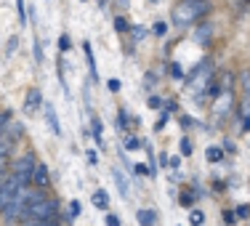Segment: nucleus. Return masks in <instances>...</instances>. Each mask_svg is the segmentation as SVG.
I'll list each match as a JSON object with an SVG mask.
<instances>
[{
    "mask_svg": "<svg viewBox=\"0 0 250 226\" xmlns=\"http://www.w3.org/2000/svg\"><path fill=\"white\" fill-rule=\"evenodd\" d=\"M208 3L205 0H181L173 8V21L178 27H189L192 21H197L200 16H205Z\"/></svg>",
    "mask_w": 250,
    "mask_h": 226,
    "instance_id": "1",
    "label": "nucleus"
},
{
    "mask_svg": "<svg viewBox=\"0 0 250 226\" xmlns=\"http://www.w3.org/2000/svg\"><path fill=\"white\" fill-rule=\"evenodd\" d=\"M29 218H56V202L53 200H32L27 205V218L24 221H29Z\"/></svg>",
    "mask_w": 250,
    "mask_h": 226,
    "instance_id": "2",
    "label": "nucleus"
},
{
    "mask_svg": "<svg viewBox=\"0 0 250 226\" xmlns=\"http://www.w3.org/2000/svg\"><path fill=\"white\" fill-rule=\"evenodd\" d=\"M38 163L35 154H24L14 163V178L19 181V186H29V173H32V165Z\"/></svg>",
    "mask_w": 250,
    "mask_h": 226,
    "instance_id": "3",
    "label": "nucleus"
},
{
    "mask_svg": "<svg viewBox=\"0 0 250 226\" xmlns=\"http://www.w3.org/2000/svg\"><path fill=\"white\" fill-rule=\"evenodd\" d=\"M29 184L38 189H48L51 186V173H48V165L45 163H35L32 165V173H29Z\"/></svg>",
    "mask_w": 250,
    "mask_h": 226,
    "instance_id": "4",
    "label": "nucleus"
},
{
    "mask_svg": "<svg viewBox=\"0 0 250 226\" xmlns=\"http://www.w3.org/2000/svg\"><path fill=\"white\" fill-rule=\"evenodd\" d=\"M40 104H43V93H40V88H29L27 99H24V112L27 115H35V112L40 109Z\"/></svg>",
    "mask_w": 250,
    "mask_h": 226,
    "instance_id": "5",
    "label": "nucleus"
},
{
    "mask_svg": "<svg viewBox=\"0 0 250 226\" xmlns=\"http://www.w3.org/2000/svg\"><path fill=\"white\" fill-rule=\"evenodd\" d=\"M16 189H19V181H16L14 176H11L8 181H3V184H0V210L5 207V202H8L11 197H14V192H16Z\"/></svg>",
    "mask_w": 250,
    "mask_h": 226,
    "instance_id": "6",
    "label": "nucleus"
},
{
    "mask_svg": "<svg viewBox=\"0 0 250 226\" xmlns=\"http://www.w3.org/2000/svg\"><path fill=\"white\" fill-rule=\"evenodd\" d=\"M43 109H45V120H48L51 130H53L56 136H62V125H59V117H56V109H53V104H43Z\"/></svg>",
    "mask_w": 250,
    "mask_h": 226,
    "instance_id": "7",
    "label": "nucleus"
},
{
    "mask_svg": "<svg viewBox=\"0 0 250 226\" xmlns=\"http://www.w3.org/2000/svg\"><path fill=\"white\" fill-rule=\"evenodd\" d=\"M91 202L99 207V210H104V207H109V194H106L104 189H96V192H93V197H91Z\"/></svg>",
    "mask_w": 250,
    "mask_h": 226,
    "instance_id": "8",
    "label": "nucleus"
},
{
    "mask_svg": "<svg viewBox=\"0 0 250 226\" xmlns=\"http://www.w3.org/2000/svg\"><path fill=\"white\" fill-rule=\"evenodd\" d=\"M83 51H85V59H88V69H91L93 80H96L99 72H96V62H93V48H91V43H85V45H83Z\"/></svg>",
    "mask_w": 250,
    "mask_h": 226,
    "instance_id": "9",
    "label": "nucleus"
},
{
    "mask_svg": "<svg viewBox=\"0 0 250 226\" xmlns=\"http://www.w3.org/2000/svg\"><path fill=\"white\" fill-rule=\"evenodd\" d=\"M136 218H139L141 226H154V213L152 210H139V213H136Z\"/></svg>",
    "mask_w": 250,
    "mask_h": 226,
    "instance_id": "10",
    "label": "nucleus"
},
{
    "mask_svg": "<svg viewBox=\"0 0 250 226\" xmlns=\"http://www.w3.org/2000/svg\"><path fill=\"white\" fill-rule=\"evenodd\" d=\"M112 176H115V181H117V189H120V194H123V197H128L130 186H128V181H125V178H123V173H120V170H115V173H112Z\"/></svg>",
    "mask_w": 250,
    "mask_h": 226,
    "instance_id": "11",
    "label": "nucleus"
},
{
    "mask_svg": "<svg viewBox=\"0 0 250 226\" xmlns=\"http://www.w3.org/2000/svg\"><path fill=\"white\" fill-rule=\"evenodd\" d=\"M205 157L210 160V163H218V160L224 157V149H218V146H208V152H205Z\"/></svg>",
    "mask_w": 250,
    "mask_h": 226,
    "instance_id": "12",
    "label": "nucleus"
},
{
    "mask_svg": "<svg viewBox=\"0 0 250 226\" xmlns=\"http://www.w3.org/2000/svg\"><path fill=\"white\" fill-rule=\"evenodd\" d=\"M189 224H192V226H202V224H205V213H202V210H192V213H189Z\"/></svg>",
    "mask_w": 250,
    "mask_h": 226,
    "instance_id": "13",
    "label": "nucleus"
},
{
    "mask_svg": "<svg viewBox=\"0 0 250 226\" xmlns=\"http://www.w3.org/2000/svg\"><path fill=\"white\" fill-rule=\"evenodd\" d=\"M29 226H56V218H29Z\"/></svg>",
    "mask_w": 250,
    "mask_h": 226,
    "instance_id": "14",
    "label": "nucleus"
},
{
    "mask_svg": "<svg viewBox=\"0 0 250 226\" xmlns=\"http://www.w3.org/2000/svg\"><path fill=\"white\" fill-rule=\"evenodd\" d=\"M16 14H19V24H27V16H24V0H16Z\"/></svg>",
    "mask_w": 250,
    "mask_h": 226,
    "instance_id": "15",
    "label": "nucleus"
},
{
    "mask_svg": "<svg viewBox=\"0 0 250 226\" xmlns=\"http://www.w3.org/2000/svg\"><path fill=\"white\" fill-rule=\"evenodd\" d=\"M178 149H181V154H192L194 146H192V141H189V139H181V146H178Z\"/></svg>",
    "mask_w": 250,
    "mask_h": 226,
    "instance_id": "16",
    "label": "nucleus"
},
{
    "mask_svg": "<svg viewBox=\"0 0 250 226\" xmlns=\"http://www.w3.org/2000/svg\"><path fill=\"white\" fill-rule=\"evenodd\" d=\"M69 35H62V38H59V51H69Z\"/></svg>",
    "mask_w": 250,
    "mask_h": 226,
    "instance_id": "17",
    "label": "nucleus"
},
{
    "mask_svg": "<svg viewBox=\"0 0 250 226\" xmlns=\"http://www.w3.org/2000/svg\"><path fill=\"white\" fill-rule=\"evenodd\" d=\"M152 32L154 35H165V32H168V24H165V21H157V24L152 27Z\"/></svg>",
    "mask_w": 250,
    "mask_h": 226,
    "instance_id": "18",
    "label": "nucleus"
},
{
    "mask_svg": "<svg viewBox=\"0 0 250 226\" xmlns=\"http://www.w3.org/2000/svg\"><path fill=\"white\" fill-rule=\"evenodd\" d=\"M224 221L229 224V226H234V221H237V216H234V213H231V210H224Z\"/></svg>",
    "mask_w": 250,
    "mask_h": 226,
    "instance_id": "19",
    "label": "nucleus"
},
{
    "mask_svg": "<svg viewBox=\"0 0 250 226\" xmlns=\"http://www.w3.org/2000/svg\"><path fill=\"white\" fill-rule=\"evenodd\" d=\"M115 29H117V32H125V29H128V21H125V19H115Z\"/></svg>",
    "mask_w": 250,
    "mask_h": 226,
    "instance_id": "20",
    "label": "nucleus"
},
{
    "mask_svg": "<svg viewBox=\"0 0 250 226\" xmlns=\"http://www.w3.org/2000/svg\"><path fill=\"white\" fill-rule=\"evenodd\" d=\"M69 216H72V218L80 216V202H72V205H69Z\"/></svg>",
    "mask_w": 250,
    "mask_h": 226,
    "instance_id": "21",
    "label": "nucleus"
},
{
    "mask_svg": "<svg viewBox=\"0 0 250 226\" xmlns=\"http://www.w3.org/2000/svg\"><path fill=\"white\" fill-rule=\"evenodd\" d=\"M165 123H168V112H163V115H160V120H157V125H154V128L163 130V128H165Z\"/></svg>",
    "mask_w": 250,
    "mask_h": 226,
    "instance_id": "22",
    "label": "nucleus"
},
{
    "mask_svg": "<svg viewBox=\"0 0 250 226\" xmlns=\"http://www.w3.org/2000/svg\"><path fill=\"white\" fill-rule=\"evenodd\" d=\"M106 88H109L112 93H117V91H120V80H109V82H106Z\"/></svg>",
    "mask_w": 250,
    "mask_h": 226,
    "instance_id": "23",
    "label": "nucleus"
},
{
    "mask_svg": "<svg viewBox=\"0 0 250 226\" xmlns=\"http://www.w3.org/2000/svg\"><path fill=\"white\" fill-rule=\"evenodd\" d=\"M35 62L43 64V51H40V45H38V43H35Z\"/></svg>",
    "mask_w": 250,
    "mask_h": 226,
    "instance_id": "24",
    "label": "nucleus"
},
{
    "mask_svg": "<svg viewBox=\"0 0 250 226\" xmlns=\"http://www.w3.org/2000/svg\"><path fill=\"white\" fill-rule=\"evenodd\" d=\"M234 216H240V218H248V205H240V207H237V213H234Z\"/></svg>",
    "mask_w": 250,
    "mask_h": 226,
    "instance_id": "25",
    "label": "nucleus"
},
{
    "mask_svg": "<svg viewBox=\"0 0 250 226\" xmlns=\"http://www.w3.org/2000/svg\"><path fill=\"white\" fill-rule=\"evenodd\" d=\"M106 226H120V218H117V216H106Z\"/></svg>",
    "mask_w": 250,
    "mask_h": 226,
    "instance_id": "26",
    "label": "nucleus"
},
{
    "mask_svg": "<svg viewBox=\"0 0 250 226\" xmlns=\"http://www.w3.org/2000/svg\"><path fill=\"white\" fill-rule=\"evenodd\" d=\"M170 75H173V77H181L184 72H181V67H178V64H170Z\"/></svg>",
    "mask_w": 250,
    "mask_h": 226,
    "instance_id": "27",
    "label": "nucleus"
},
{
    "mask_svg": "<svg viewBox=\"0 0 250 226\" xmlns=\"http://www.w3.org/2000/svg\"><path fill=\"white\" fill-rule=\"evenodd\" d=\"M149 106H152V109H160V106H163V101H160L157 96H152L149 99Z\"/></svg>",
    "mask_w": 250,
    "mask_h": 226,
    "instance_id": "28",
    "label": "nucleus"
},
{
    "mask_svg": "<svg viewBox=\"0 0 250 226\" xmlns=\"http://www.w3.org/2000/svg\"><path fill=\"white\" fill-rule=\"evenodd\" d=\"M125 146H128V149H139V141H136V139H128V141H125Z\"/></svg>",
    "mask_w": 250,
    "mask_h": 226,
    "instance_id": "29",
    "label": "nucleus"
},
{
    "mask_svg": "<svg viewBox=\"0 0 250 226\" xmlns=\"http://www.w3.org/2000/svg\"><path fill=\"white\" fill-rule=\"evenodd\" d=\"M85 157H88V163H91V165H96V152H88Z\"/></svg>",
    "mask_w": 250,
    "mask_h": 226,
    "instance_id": "30",
    "label": "nucleus"
},
{
    "mask_svg": "<svg viewBox=\"0 0 250 226\" xmlns=\"http://www.w3.org/2000/svg\"><path fill=\"white\" fill-rule=\"evenodd\" d=\"M133 35L141 40V38H144V27H136V29H133Z\"/></svg>",
    "mask_w": 250,
    "mask_h": 226,
    "instance_id": "31",
    "label": "nucleus"
},
{
    "mask_svg": "<svg viewBox=\"0 0 250 226\" xmlns=\"http://www.w3.org/2000/svg\"><path fill=\"white\" fill-rule=\"evenodd\" d=\"M152 3H160V0H152Z\"/></svg>",
    "mask_w": 250,
    "mask_h": 226,
    "instance_id": "32",
    "label": "nucleus"
},
{
    "mask_svg": "<svg viewBox=\"0 0 250 226\" xmlns=\"http://www.w3.org/2000/svg\"><path fill=\"white\" fill-rule=\"evenodd\" d=\"M83 3H85V0H83Z\"/></svg>",
    "mask_w": 250,
    "mask_h": 226,
    "instance_id": "33",
    "label": "nucleus"
}]
</instances>
